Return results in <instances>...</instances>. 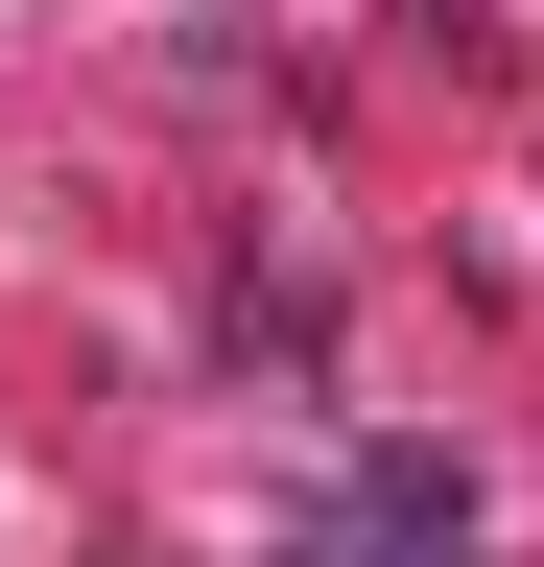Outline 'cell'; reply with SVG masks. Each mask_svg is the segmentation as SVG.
<instances>
[{
    "label": "cell",
    "instance_id": "1",
    "mask_svg": "<svg viewBox=\"0 0 544 567\" xmlns=\"http://www.w3.org/2000/svg\"><path fill=\"white\" fill-rule=\"evenodd\" d=\"M285 567H356V544H285Z\"/></svg>",
    "mask_w": 544,
    "mask_h": 567
}]
</instances>
